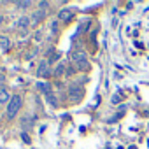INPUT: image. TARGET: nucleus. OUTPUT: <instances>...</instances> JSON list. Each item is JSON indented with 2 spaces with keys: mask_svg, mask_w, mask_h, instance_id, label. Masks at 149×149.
I'll use <instances>...</instances> for the list:
<instances>
[{
  "mask_svg": "<svg viewBox=\"0 0 149 149\" xmlns=\"http://www.w3.org/2000/svg\"><path fill=\"white\" fill-rule=\"evenodd\" d=\"M68 93H70V98H72L74 102H77V100L83 97V88H79V86H70Z\"/></svg>",
  "mask_w": 149,
  "mask_h": 149,
  "instance_id": "39448f33",
  "label": "nucleus"
},
{
  "mask_svg": "<svg viewBox=\"0 0 149 149\" xmlns=\"http://www.w3.org/2000/svg\"><path fill=\"white\" fill-rule=\"evenodd\" d=\"M21 107H23V98H21L19 95H13V98H11L9 105H7V111H6L7 118H9V119H14Z\"/></svg>",
  "mask_w": 149,
  "mask_h": 149,
  "instance_id": "f257e3e1",
  "label": "nucleus"
},
{
  "mask_svg": "<svg viewBox=\"0 0 149 149\" xmlns=\"http://www.w3.org/2000/svg\"><path fill=\"white\" fill-rule=\"evenodd\" d=\"M30 6H32V2H28V0H25V2H16V7H19V9H26Z\"/></svg>",
  "mask_w": 149,
  "mask_h": 149,
  "instance_id": "f8f14e48",
  "label": "nucleus"
},
{
  "mask_svg": "<svg viewBox=\"0 0 149 149\" xmlns=\"http://www.w3.org/2000/svg\"><path fill=\"white\" fill-rule=\"evenodd\" d=\"M47 102H49L53 107H56V100H54V97H53V95H47Z\"/></svg>",
  "mask_w": 149,
  "mask_h": 149,
  "instance_id": "ddd939ff",
  "label": "nucleus"
},
{
  "mask_svg": "<svg viewBox=\"0 0 149 149\" xmlns=\"http://www.w3.org/2000/svg\"><path fill=\"white\" fill-rule=\"evenodd\" d=\"M2 21H4V18H2V16H0V23H2Z\"/></svg>",
  "mask_w": 149,
  "mask_h": 149,
  "instance_id": "a211bd4d",
  "label": "nucleus"
},
{
  "mask_svg": "<svg viewBox=\"0 0 149 149\" xmlns=\"http://www.w3.org/2000/svg\"><path fill=\"white\" fill-rule=\"evenodd\" d=\"M51 30H53V33H56V32H58V25H56V21L51 25Z\"/></svg>",
  "mask_w": 149,
  "mask_h": 149,
  "instance_id": "2eb2a0df",
  "label": "nucleus"
},
{
  "mask_svg": "<svg viewBox=\"0 0 149 149\" xmlns=\"http://www.w3.org/2000/svg\"><path fill=\"white\" fill-rule=\"evenodd\" d=\"M37 88H39L40 91H44V93H46V97H47V95H53V91H51V84H46V83H37Z\"/></svg>",
  "mask_w": 149,
  "mask_h": 149,
  "instance_id": "9d476101",
  "label": "nucleus"
},
{
  "mask_svg": "<svg viewBox=\"0 0 149 149\" xmlns=\"http://www.w3.org/2000/svg\"><path fill=\"white\" fill-rule=\"evenodd\" d=\"M2 84H4V76L0 74V88H2Z\"/></svg>",
  "mask_w": 149,
  "mask_h": 149,
  "instance_id": "f3484780",
  "label": "nucleus"
},
{
  "mask_svg": "<svg viewBox=\"0 0 149 149\" xmlns=\"http://www.w3.org/2000/svg\"><path fill=\"white\" fill-rule=\"evenodd\" d=\"M11 95H9V90L6 88V86H2L0 88V104H7V102H11Z\"/></svg>",
  "mask_w": 149,
  "mask_h": 149,
  "instance_id": "0eeeda50",
  "label": "nucleus"
},
{
  "mask_svg": "<svg viewBox=\"0 0 149 149\" xmlns=\"http://www.w3.org/2000/svg\"><path fill=\"white\" fill-rule=\"evenodd\" d=\"M72 60H74V63L77 65L79 70H86L88 68V58H86L84 51H74L72 53Z\"/></svg>",
  "mask_w": 149,
  "mask_h": 149,
  "instance_id": "f03ea898",
  "label": "nucleus"
},
{
  "mask_svg": "<svg viewBox=\"0 0 149 149\" xmlns=\"http://www.w3.org/2000/svg\"><path fill=\"white\" fill-rule=\"evenodd\" d=\"M63 70H65V63H58L56 68H54V76L56 77H61L63 76Z\"/></svg>",
  "mask_w": 149,
  "mask_h": 149,
  "instance_id": "9b49d317",
  "label": "nucleus"
},
{
  "mask_svg": "<svg viewBox=\"0 0 149 149\" xmlns=\"http://www.w3.org/2000/svg\"><path fill=\"white\" fill-rule=\"evenodd\" d=\"M21 139H23L26 144H30V139H28V135H26V133H21Z\"/></svg>",
  "mask_w": 149,
  "mask_h": 149,
  "instance_id": "dca6fc26",
  "label": "nucleus"
},
{
  "mask_svg": "<svg viewBox=\"0 0 149 149\" xmlns=\"http://www.w3.org/2000/svg\"><path fill=\"white\" fill-rule=\"evenodd\" d=\"M72 16H74L72 9H61V11L58 13V19H60V21H70Z\"/></svg>",
  "mask_w": 149,
  "mask_h": 149,
  "instance_id": "423d86ee",
  "label": "nucleus"
},
{
  "mask_svg": "<svg viewBox=\"0 0 149 149\" xmlns=\"http://www.w3.org/2000/svg\"><path fill=\"white\" fill-rule=\"evenodd\" d=\"M0 49L2 51H9L11 49V39L6 35H0Z\"/></svg>",
  "mask_w": 149,
  "mask_h": 149,
  "instance_id": "6e6552de",
  "label": "nucleus"
},
{
  "mask_svg": "<svg viewBox=\"0 0 149 149\" xmlns=\"http://www.w3.org/2000/svg\"><path fill=\"white\" fill-rule=\"evenodd\" d=\"M47 6H49V2H39V7H40L42 11H44V7H47Z\"/></svg>",
  "mask_w": 149,
  "mask_h": 149,
  "instance_id": "4468645a",
  "label": "nucleus"
},
{
  "mask_svg": "<svg viewBox=\"0 0 149 149\" xmlns=\"http://www.w3.org/2000/svg\"><path fill=\"white\" fill-rule=\"evenodd\" d=\"M44 18H46V11H42V9H37V11L32 14V18H30V23H32V25H39V23H42V21H44Z\"/></svg>",
  "mask_w": 149,
  "mask_h": 149,
  "instance_id": "20e7f679",
  "label": "nucleus"
},
{
  "mask_svg": "<svg viewBox=\"0 0 149 149\" xmlns=\"http://www.w3.org/2000/svg\"><path fill=\"white\" fill-rule=\"evenodd\" d=\"M30 25H32V23H30V18L23 16V18H19V19H18V23H16V28H19V30L23 28V30H25V28H28Z\"/></svg>",
  "mask_w": 149,
  "mask_h": 149,
  "instance_id": "1a4fd4ad",
  "label": "nucleus"
},
{
  "mask_svg": "<svg viewBox=\"0 0 149 149\" xmlns=\"http://www.w3.org/2000/svg\"><path fill=\"white\" fill-rule=\"evenodd\" d=\"M46 76H49V61L42 60L37 65V77H46Z\"/></svg>",
  "mask_w": 149,
  "mask_h": 149,
  "instance_id": "7ed1b4c3",
  "label": "nucleus"
}]
</instances>
